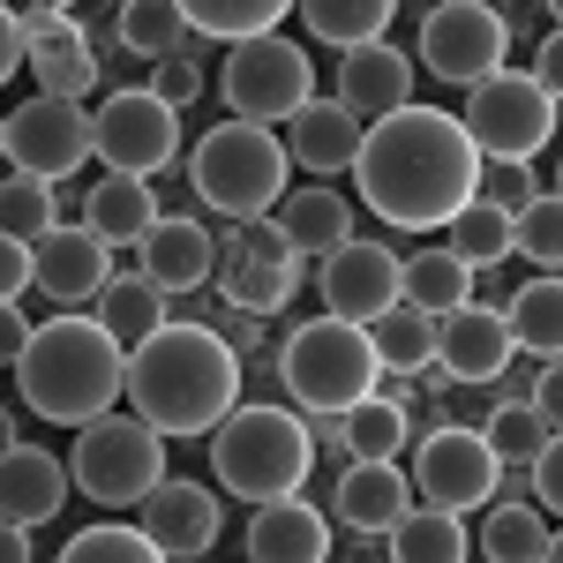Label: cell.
<instances>
[{
	"label": "cell",
	"instance_id": "obj_1",
	"mask_svg": "<svg viewBox=\"0 0 563 563\" xmlns=\"http://www.w3.org/2000/svg\"><path fill=\"white\" fill-rule=\"evenodd\" d=\"M353 174H361V203L384 225H398V233H443V218L459 203H474L481 151H474V135L459 129V113L398 106L384 121H368L361 151H353Z\"/></svg>",
	"mask_w": 563,
	"mask_h": 563
},
{
	"label": "cell",
	"instance_id": "obj_2",
	"mask_svg": "<svg viewBox=\"0 0 563 563\" xmlns=\"http://www.w3.org/2000/svg\"><path fill=\"white\" fill-rule=\"evenodd\" d=\"M129 413H143L166 443L188 435H211L233 406H241V353L218 339L211 323H188L166 316L151 339L129 346V376H121Z\"/></svg>",
	"mask_w": 563,
	"mask_h": 563
},
{
	"label": "cell",
	"instance_id": "obj_3",
	"mask_svg": "<svg viewBox=\"0 0 563 563\" xmlns=\"http://www.w3.org/2000/svg\"><path fill=\"white\" fill-rule=\"evenodd\" d=\"M121 376H129V353L90 308H60L53 323H31V346L15 353V390L38 421H76L84 429L98 413H113Z\"/></svg>",
	"mask_w": 563,
	"mask_h": 563
},
{
	"label": "cell",
	"instance_id": "obj_4",
	"mask_svg": "<svg viewBox=\"0 0 563 563\" xmlns=\"http://www.w3.org/2000/svg\"><path fill=\"white\" fill-rule=\"evenodd\" d=\"M316 474V443H308L301 406H271V398H241L225 421L211 429V481L233 504H271L294 496Z\"/></svg>",
	"mask_w": 563,
	"mask_h": 563
},
{
	"label": "cell",
	"instance_id": "obj_5",
	"mask_svg": "<svg viewBox=\"0 0 563 563\" xmlns=\"http://www.w3.org/2000/svg\"><path fill=\"white\" fill-rule=\"evenodd\" d=\"M278 368H286V398L301 413H346L384 384V361L368 346V323L346 316H316L301 331L278 339Z\"/></svg>",
	"mask_w": 563,
	"mask_h": 563
},
{
	"label": "cell",
	"instance_id": "obj_6",
	"mask_svg": "<svg viewBox=\"0 0 563 563\" xmlns=\"http://www.w3.org/2000/svg\"><path fill=\"white\" fill-rule=\"evenodd\" d=\"M286 174H294V158H286V143L263 129V121H218L188 151V188L218 218H263L286 196Z\"/></svg>",
	"mask_w": 563,
	"mask_h": 563
},
{
	"label": "cell",
	"instance_id": "obj_7",
	"mask_svg": "<svg viewBox=\"0 0 563 563\" xmlns=\"http://www.w3.org/2000/svg\"><path fill=\"white\" fill-rule=\"evenodd\" d=\"M68 481L84 488L90 504H106V511H135L166 481V435L151 429L143 413H98V421L76 429Z\"/></svg>",
	"mask_w": 563,
	"mask_h": 563
},
{
	"label": "cell",
	"instance_id": "obj_8",
	"mask_svg": "<svg viewBox=\"0 0 563 563\" xmlns=\"http://www.w3.org/2000/svg\"><path fill=\"white\" fill-rule=\"evenodd\" d=\"M301 271H308V256L294 249V233H286L271 211H263V218H225V233H218V263H211L218 301H233V308H249V316L271 323L278 308L301 294Z\"/></svg>",
	"mask_w": 563,
	"mask_h": 563
},
{
	"label": "cell",
	"instance_id": "obj_9",
	"mask_svg": "<svg viewBox=\"0 0 563 563\" xmlns=\"http://www.w3.org/2000/svg\"><path fill=\"white\" fill-rule=\"evenodd\" d=\"M218 90L233 106V121H294L308 98H316V60L301 53V38L286 31H256V38L225 45V68H218Z\"/></svg>",
	"mask_w": 563,
	"mask_h": 563
},
{
	"label": "cell",
	"instance_id": "obj_10",
	"mask_svg": "<svg viewBox=\"0 0 563 563\" xmlns=\"http://www.w3.org/2000/svg\"><path fill=\"white\" fill-rule=\"evenodd\" d=\"M459 129L474 135L481 158H526V166H533V158L556 143V90H541L533 76H519V68H496V76L466 84Z\"/></svg>",
	"mask_w": 563,
	"mask_h": 563
},
{
	"label": "cell",
	"instance_id": "obj_11",
	"mask_svg": "<svg viewBox=\"0 0 563 563\" xmlns=\"http://www.w3.org/2000/svg\"><path fill=\"white\" fill-rule=\"evenodd\" d=\"M406 481H413V504H435V511L466 519L504 488V466L481 443V429L435 421V429H413V443H406Z\"/></svg>",
	"mask_w": 563,
	"mask_h": 563
},
{
	"label": "cell",
	"instance_id": "obj_12",
	"mask_svg": "<svg viewBox=\"0 0 563 563\" xmlns=\"http://www.w3.org/2000/svg\"><path fill=\"white\" fill-rule=\"evenodd\" d=\"M90 158H106V174H166L180 158V106H166L151 84L106 90V106L90 113Z\"/></svg>",
	"mask_w": 563,
	"mask_h": 563
},
{
	"label": "cell",
	"instance_id": "obj_13",
	"mask_svg": "<svg viewBox=\"0 0 563 563\" xmlns=\"http://www.w3.org/2000/svg\"><path fill=\"white\" fill-rule=\"evenodd\" d=\"M504 53H511V31H504V15H496V0H435L429 15H421V68H429L435 84H481V76H496L504 68Z\"/></svg>",
	"mask_w": 563,
	"mask_h": 563
},
{
	"label": "cell",
	"instance_id": "obj_14",
	"mask_svg": "<svg viewBox=\"0 0 563 563\" xmlns=\"http://www.w3.org/2000/svg\"><path fill=\"white\" fill-rule=\"evenodd\" d=\"M90 158V113L84 98H53L38 90L31 106L8 113V166L15 174H38V180H68Z\"/></svg>",
	"mask_w": 563,
	"mask_h": 563
},
{
	"label": "cell",
	"instance_id": "obj_15",
	"mask_svg": "<svg viewBox=\"0 0 563 563\" xmlns=\"http://www.w3.org/2000/svg\"><path fill=\"white\" fill-rule=\"evenodd\" d=\"M316 294L323 316H346V323H376L398 301V249L390 241H339L331 256H316Z\"/></svg>",
	"mask_w": 563,
	"mask_h": 563
},
{
	"label": "cell",
	"instance_id": "obj_16",
	"mask_svg": "<svg viewBox=\"0 0 563 563\" xmlns=\"http://www.w3.org/2000/svg\"><path fill=\"white\" fill-rule=\"evenodd\" d=\"M106 278H113V249H106L90 225H68V218H60L45 241H31V286H38L45 301L90 308Z\"/></svg>",
	"mask_w": 563,
	"mask_h": 563
},
{
	"label": "cell",
	"instance_id": "obj_17",
	"mask_svg": "<svg viewBox=\"0 0 563 563\" xmlns=\"http://www.w3.org/2000/svg\"><path fill=\"white\" fill-rule=\"evenodd\" d=\"M135 271L158 286V294H203L211 286V263H218V233L203 225V218H180V211H158L151 218V233L135 241Z\"/></svg>",
	"mask_w": 563,
	"mask_h": 563
},
{
	"label": "cell",
	"instance_id": "obj_18",
	"mask_svg": "<svg viewBox=\"0 0 563 563\" xmlns=\"http://www.w3.org/2000/svg\"><path fill=\"white\" fill-rule=\"evenodd\" d=\"M331 519L346 526V533H390L398 511L413 504V481L398 459H346V466H331Z\"/></svg>",
	"mask_w": 563,
	"mask_h": 563
},
{
	"label": "cell",
	"instance_id": "obj_19",
	"mask_svg": "<svg viewBox=\"0 0 563 563\" xmlns=\"http://www.w3.org/2000/svg\"><path fill=\"white\" fill-rule=\"evenodd\" d=\"M23 38H31V76L53 98H90L98 90V60H90V38L68 8H23Z\"/></svg>",
	"mask_w": 563,
	"mask_h": 563
},
{
	"label": "cell",
	"instance_id": "obj_20",
	"mask_svg": "<svg viewBox=\"0 0 563 563\" xmlns=\"http://www.w3.org/2000/svg\"><path fill=\"white\" fill-rule=\"evenodd\" d=\"M218 519H225V511H218L211 488H203V481H174V474L135 504V526L158 541V556H203L218 541Z\"/></svg>",
	"mask_w": 563,
	"mask_h": 563
},
{
	"label": "cell",
	"instance_id": "obj_21",
	"mask_svg": "<svg viewBox=\"0 0 563 563\" xmlns=\"http://www.w3.org/2000/svg\"><path fill=\"white\" fill-rule=\"evenodd\" d=\"M331 549H339V541H331V519L308 504V488L256 504L249 541H241V556H249V563H323Z\"/></svg>",
	"mask_w": 563,
	"mask_h": 563
},
{
	"label": "cell",
	"instance_id": "obj_22",
	"mask_svg": "<svg viewBox=\"0 0 563 563\" xmlns=\"http://www.w3.org/2000/svg\"><path fill=\"white\" fill-rule=\"evenodd\" d=\"M511 331H504V308H481V301H459L435 316V368L443 376H474L488 384L504 361H511Z\"/></svg>",
	"mask_w": 563,
	"mask_h": 563
},
{
	"label": "cell",
	"instance_id": "obj_23",
	"mask_svg": "<svg viewBox=\"0 0 563 563\" xmlns=\"http://www.w3.org/2000/svg\"><path fill=\"white\" fill-rule=\"evenodd\" d=\"M339 106H353L361 121H384L398 106H413V53L368 38V45H346L339 60Z\"/></svg>",
	"mask_w": 563,
	"mask_h": 563
},
{
	"label": "cell",
	"instance_id": "obj_24",
	"mask_svg": "<svg viewBox=\"0 0 563 563\" xmlns=\"http://www.w3.org/2000/svg\"><path fill=\"white\" fill-rule=\"evenodd\" d=\"M361 135H368V121L353 113V106H339V98H308L301 113L286 121V158L294 166H308V174H353V151H361Z\"/></svg>",
	"mask_w": 563,
	"mask_h": 563
},
{
	"label": "cell",
	"instance_id": "obj_25",
	"mask_svg": "<svg viewBox=\"0 0 563 563\" xmlns=\"http://www.w3.org/2000/svg\"><path fill=\"white\" fill-rule=\"evenodd\" d=\"M68 466L53 451H31V443H8L0 451V519L15 526H53L60 504H68Z\"/></svg>",
	"mask_w": 563,
	"mask_h": 563
},
{
	"label": "cell",
	"instance_id": "obj_26",
	"mask_svg": "<svg viewBox=\"0 0 563 563\" xmlns=\"http://www.w3.org/2000/svg\"><path fill=\"white\" fill-rule=\"evenodd\" d=\"M151 218H158V188H151L143 174H106V180H90L84 225L106 241V249H135V241L151 233Z\"/></svg>",
	"mask_w": 563,
	"mask_h": 563
},
{
	"label": "cell",
	"instance_id": "obj_27",
	"mask_svg": "<svg viewBox=\"0 0 563 563\" xmlns=\"http://www.w3.org/2000/svg\"><path fill=\"white\" fill-rule=\"evenodd\" d=\"M504 331L526 361H556L563 353V278L556 271H533L519 294H504Z\"/></svg>",
	"mask_w": 563,
	"mask_h": 563
},
{
	"label": "cell",
	"instance_id": "obj_28",
	"mask_svg": "<svg viewBox=\"0 0 563 563\" xmlns=\"http://www.w3.org/2000/svg\"><path fill=\"white\" fill-rule=\"evenodd\" d=\"M90 316H98V323H106V331L121 339V353H129L135 339H151V331H158V323L174 316V294H158V286L143 278V271H121V263H113V278L98 286Z\"/></svg>",
	"mask_w": 563,
	"mask_h": 563
},
{
	"label": "cell",
	"instance_id": "obj_29",
	"mask_svg": "<svg viewBox=\"0 0 563 563\" xmlns=\"http://www.w3.org/2000/svg\"><path fill=\"white\" fill-rule=\"evenodd\" d=\"M271 218L294 233V249L301 256H331L339 241H353V203L339 188H294V196H278Z\"/></svg>",
	"mask_w": 563,
	"mask_h": 563
},
{
	"label": "cell",
	"instance_id": "obj_30",
	"mask_svg": "<svg viewBox=\"0 0 563 563\" xmlns=\"http://www.w3.org/2000/svg\"><path fill=\"white\" fill-rule=\"evenodd\" d=\"M384 541H390V556H398V563H466V556H474L466 519H459V511H435V504H406Z\"/></svg>",
	"mask_w": 563,
	"mask_h": 563
},
{
	"label": "cell",
	"instance_id": "obj_31",
	"mask_svg": "<svg viewBox=\"0 0 563 563\" xmlns=\"http://www.w3.org/2000/svg\"><path fill=\"white\" fill-rule=\"evenodd\" d=\"M398 301L429 308V316L474 301V263L451 256L443 241H435V249H413V256H398Z\"/></svg>",
	"mask_w": 563,
	"mask_h": 563
},
{
	"label": "cell",
	"instance_id": "obj_32",
	"mask_svg": "<svg viewBox=\"0 0 563 563\" xmlns=\"http://www.w3.org/2000/svg\"><path fill=\"white\" fill-rule=\"evenodd\" d=\"M368 346L384 361V376H421V368H435V316L413 301H390L368 323Z\"/></svg>",
	"mask_w": 563,
	"mask_h": 563
},
{
	"label": "cell",
	"instance_id": "obj_33",
	"mask_svg": "<svg viewBox=\"0 0 563 563\" xmlns=\"http://www.w3.org/2000/svg\"><path fill=\"white\" fill-rule=\"evenodd\" d=\"M474 549L488 563H549L556 556V526H549V511H533V504H496L481 519Z\"/></svg>",
	"mask_w": 563,
	"mask_h": 563
},
{
	"label": "cell",
	"instance_id": "obj_34",
	"mask_svg": "<svg viewBox=\"0 0 563 563\" xmlns=\"http://www.w3.org/2000/svg\"><path fill=\"white\" fill-rule=\"evenodd\" d=\"M301 8V31L316 45H368L390 31V15H398V0H294Z\"/></svg>",
	"mask_w": 563,
	"mask_h": 563
},
{
	"label": "cell",
	"instance_id": "obj_35",
	"mask_svg": "<svg viewBox=\"0 0 563 563\" xmlns=\"http://www.w3.org/2000/svg\"><path fill=\"white\" fill-rule=\"evenodd\" d=\"M413 413L384 398V390H368L361 406H346V459H406V443H413Z\"/></svg>",
	"mask_w": 563,
	"mask_h": 563
},
{
	"label": "cell",
	"instance_id": "obj_36",
	"mask_svg": "<svg viewBox=\"0 0 563 563\" xmlns=\"http://www.w3.org/2000/svg\"><path fill=\"white\" fill-rule=\"evenodd\" d=\"M188 15V31L211 45H233V38H256V31H278L294 0H174Z\"/></svg>",
	"mask_w": 563,
	"mask_h": 563
},
{
	"label": "cell",
	"instance_id": "obj_37",
	"mask_svg": "<svg viewBox=\"0 0 563 563\" xmlns=\"http://www.w3.org/2000/svg\"><path fill=\"white\" fill-rule=\"evenodd\" d=\"M443 249L451 256H466L474 271H488V263H511V211H496V203H459V211L443 218Z\"/></svg>",
	"mask_w": 563,
	"mask_h": 563
},
{
	"label": "cell",
	"instance_id": "obj_38",
	"mask_svg": "<svg viewBox=\"0 0 563 563\" xmlns=\"http://www.w3.org/2000/svg\"><path fill=\"white\" fill-rule=\"evenodd\" d=\"M113 31H121V45H129L135 60H166V53H180V45L196 38V31H188V15H180L174 0H121Z\"/></svg>",
	"mask_w": 563,
	"mask_h": 563
},
{
	"label": "cell",
	"instance_id": "obj_39",
	"mask_svg": "<svg viewBox=\"0 0 563 563\" xmlns=\"http://www.w3.org/2000/svg\"><path fill=\"white\" fill-rule=\"evenodd\" d=\"M549 435H556V421H541V413H533V398H496V406H488V421H481V443L496 451V466H504V474L526 466Z\"/></svg>",
	"mask_w": 563,
	"mask_h": 563
},
{
	"label": "cell",
	"instance_id": "obj_40",
	"mask_svg": "<svg viewBox=\"0 0 563 563\" xmlns=\"http://www.w3.org/2000/svg\"><path fill=\"white\" fill-rule=\"evenodd\" d=\"M60 225V196H53V180L38 174H8L0 180V233H15V241H45Z\"/></svg>",
	"mask_w": 563,
	"mask_h": 563
},
{
	"label": "cell",
	"instance_id": "obj_41",
	"mask_svg": "<svg viewBox=\"0 0 563 563\" xmlns=\"http://www.w3.org/2000/svg\"><path fill=\"white\" fill-rule=\"evenodd\" d=\"M511 256H526L533 271H556L563 263V196L556 188H541L533 203L511 211Z\"/></svg>",
	"mask_w": 563,
	"mask_h": 563
},
{
	"label": "cell",
	"instance_id": "obj_42",
	"mask_svg": "<svg viewBox=\"0 0 563 563\" xmlns=\"http://www.w3.org/2000/svg\"><path fill=\"white\" fill-rule=\"evenodd\" d=\"M60 556L68 563H166L158 556V541L143 533V526H84L76 541H60Z\"/></svg>",
	"mask_w": 563,
	"mask_h": 563
},
{
	"label": "cell",
	"instance_id": "obj_43",
	"mask_svg": "<svg viewBox=\"0 0 563 563\" xmlns=\"http://www.w3.org/2000/svg\"><path fill=\"white\" fill-rule=\"evenodd\" d=\"M481 203H496V211H519L541 196V174L526 166V158H481V180H474Z\"/></svg>",
	"mask_w": 563,
	"mask_h": 563
},
{
	"label": "cell",
	"instance_id": "obj_44",
	"mask_svg": "<svg viewBox=\"0 0 563 563\" xmlns=\"http://www.w3.org/2000/svg\"><path fill=\"white\" fill-rule=\"evenodd\" d=\"M203 45H211V38H188L180 53L151 60V90H158L166 106H196V98H203V68H196V60H203Z\"/></svg>",
	"mask_w": 563,
	"mask_h": 563
},
{
	"label": "cell",
	"instance_id": "obj_45",
	"mask_svg": "<svg viewBox=\"0 0 563 563\" xmlns=\"http://www.w3.org/2000/svg\"><path fill=\"white\" fill-rule=\"evenodd\" d=\"M241 390H256V398H286V368H278V339H263V346H249L241 353ZM294 406V398H286Z\"/></svg>",
	"mask_w": 563,
	"mask_h": 563
},
{
	"label": "cell",
	"instance_id": "obj_46",
	"mask_svg": "<svg viewBox=\"0 0 563 563\" xmlns=\"http://www.w3.org/2000/svg\"><path fill=\"white\" fill-rule=\"evenodd\" d=\"M526 474H533V496H541V511H563V443L549 435L533 459H526Z\"/></svg>",
	"mask_w": 563,
	"mask_h": 563
},
{
	"label": "cell",
	"instance_id": "obj_47",
	"mask_svg": "<svg viewBox=\"0 0 563 563\" xmlns=\"http://www.w3.org/2000/svg\"><path fill=\"white\" fill-rule=\"evenodd\" d=\"M211 331H218V339H225L233 353L263 346V316H249V308H233V301H218V308H211Z\"/></svg>",
	"mask_w": 563,
	"mask_h": 563
},
{
	"label": "cell",
	"instance_id": "obj_48",
	"mask_svg": "<svg viewBox=\"0 0 563 563\" xmlns=\"http://www.w3.org/2000/svg\"><path fill=\"white\" fill-rule=\"evenodd\" d=\"M23 286H31V241L0 233V301H15Z\"/></svg>",
	"mask_w": 563,
	"mask_h": 563
},
{
	"label": "cell",
	"instance_id": "obj_49",
	"mask_svg": "<svg viewBox=\"0 0 563 563\" xmlns=\"http://www.w3.org/2000/svg\"><path fill=\"white\" fill-rule=\"evenodd\" d=\"M23 60H31V38H23V8H8V0H0V84H8Z\"/></svg>",
	"mask_w": 563,
	"mask_h": 563
},
{
	"label": "cell",
	"instance_id": "obj_50",
	"mask_svg": "<svg viewBox=\"0 0 563 563\" xmlns=\"http://www.w3.org/2000/svg\"><path fill=\"white\" fill-rule=\"evenodd\" d=\"M526 398H533V413H541V421H563V368H556V361H541V376H533Z\"/></svg>",
	"mask_w": 563,
	"mask_h": 563
},
{
	"label": "cell",
	"instance_id": "obj_51",
	"mask_svg": "<svg viewBox=\"0 0 563 563\" xmlns=\"http://www.w3.org/2000/svg\"><path fill=\"white\" fill-rule=\"evenodd\" d=\"M526 76H533L541 90H556V84H563V31H556V23L541 31V53H533V68H526Z\"/></svg>",
	"mask_w": 563,
	"mask_h": 563
},
{
	"label": "cell",
	"instance_id": "obj_52",
	"mask_svg": "<svg viewBox=\"0 0 563 563\" xmlns=\"http://www.w3.org/2000/svg\"><path fill=\"white\" fill-rule=\"evenodd\" d=\"M31 346V316L15 301H0V368H15V353Z\"/></svg>",
	"mask_w": 563,
	"mask_h": 563
},
{
	"label": "cell",
	"instance_id": "obj_53",
	"mask_svg": "<svg viewBox=\"0 0 563 563\" xmlns=\"http://www.w3.org/2000/svg\"><path fill=\"white\" fill-rule=\"evenodd\" d=\"M23 556H31V526L0 519V563H23Z\"/></svg>",
	"mask_w": 563,
	"mask_h": 563
},
{
	"label": "cell",
	"instance_id": "obj_54",
	"mask_svg": "<svg viewBox=\"0 0 563 563\" xmlns=\"http://www.w3.org/2000/svg\"><path fill=\"white\" fill-rule=\"evenodd\" d=\"M8 443H15V421H8V413H0V451H8Z\"/></svg>",
	"mask_w": 563,
	"mask_h": 563
},
{
	"label": "cell",
	"instance_id": "obj_55",
	"mask_svg": "<svg viewBox=\"0 0 563 563\" xmlns=\"http://www.w3.org/2000/svg\"><path fill=\"white\" fill-rule=\"evenodd\" d=\"M23 8H76V0H23Z\"/></svg>",
	"mask_w": 563,
	"mask_h": 563
},
{
	"label": "cell",
	"instance_id": "obj_56",
	"mask_svg": "<svg viewBox=\"0 0 563 563\" xmlns=\"http://www.w3.org/2000/svg\"><path fill=\"white\" fill-rule=\"evenodd\" d=\"M0 158H8V121H0Z\"/></svg>",
	"mask_w": 563,
	"mask_h": 563
},
{
	"label": "cell",
	"instance_id": "obj_57",
	"mask_svg": "<svg viewBox=\"0 0 563 563\" xmlns=\"http://www.w3.org/2000/svg\"><path fill=\"white\" fill-rule=\"evenodd\" d=\"M106 8H121V0H106Z\"/></svg>",
	"mask_w": 563,
	"mask_h": 563
}]
</instances>
